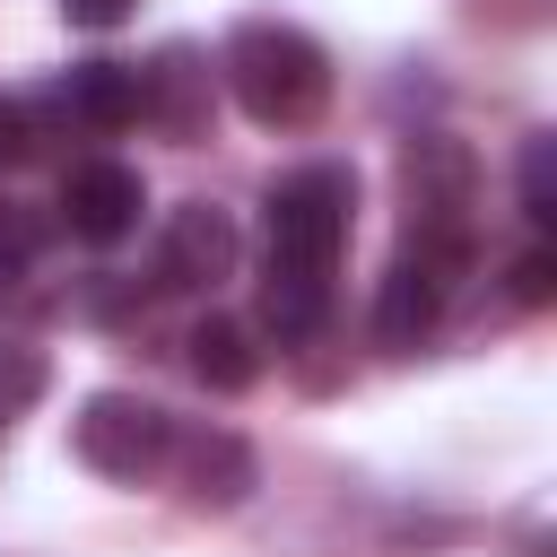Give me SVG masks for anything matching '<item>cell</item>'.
<instances>
[{
  "label": "cell",
  "mask_w": 557,
  "mask_h": 557,
  "mask_svg": "<svg viewBox=\"0 0 557 557\" xmlns=\"http://www.w3.org/2000/svg\"><path fill=\"white\" fill-rule=\"evenodd\" d=\"M139 209H148V183H139V165H122V157L70 165V174H61V200H52V218H61L78 244H122V235L139 226Z\"/></svg>",
  "instance_id": "8992f818"
},
{
  "label": "cell",
  "mask_w": 557,
  "mask_h": 557,
  "mask_svg": "<svg viewBox=\"0 0 557 557\" xmlns=\"http://www.w3.org/2000/svg\"><path fill=\"white\" fill-rule=\"evenodd\" d=\"M70 453H78L96 479L139 487V479H157V470L174 461V418H165L157 400H139V392H87L78 418H70Z\"/></svg>",
  "instance_id": "277c9868"
},
{
  "label": "cell",
  "mask_w": 557,
  "mask_h": 557,
  "mask_svg": "<svg viewBox=\"0 0 557 557\" xmlns=\"http://www.w3.org/2000/svg\"><path fill=\"white\" fill-rule=\"evenodd\" d=\"M522 218H531L540 235L557 226V139H548V131L522 148Z\"/></svg>",
  "instance_id": "4fadbf2b"
},
{
  "label": "cell",
  "mask_w": 557,
  "mask_h": 557,
  "mask_svg": "<svg viewBox=\"0 0 557 557\" xmlns=\"http://www.w3.org/2000/svg\"><path fill=\"white\" fill-rule=\"evenodd\" d=\"M470 261H479V235H400V252L374 287V339L383 348H426L435 322L453 313Z\"/></svg>",
  "instance_id": "3957f363"
},
{
  "label": "cell",
  "mask_w": 557,
  "mask_h": 557,
  "mask_svg": "<svg viewBox=\"0 0 557 557\" xmlns=\"http://www.w3.org/2000/svg\"><path fill=\"white\" fill-rule=\"evenodd\" d=\"M139 113L165 131V139H200L209 131V61L191 44H165L148 70H139Z\"/></svg>",
  "instance_id": "30bf717a"
},
{
  "label": "cell",
  "mask_w": 557,
  "mask_h": 557,
  "mask_svg": "<svg viewBox=\"0 0 557 557\" xmlns=\"http://www.w3.org/2000/svg\"><path fill=\"white\" fill-rule=\"evenodd\" d=\"M44 96H52L61 131L113 139V131H131V122H139V61H70Z\"/></svg>",
  "instance_id": "52a82bcc"
},
{
  "label": "cell",
  "mask_w": 557,
  "mask_h": 557,
  "mask_svg": "<svg viewBox=\"0 0 557 557\" xmlns=\"http://www.w3.org/2000/svg\"><path fill=\"white\" fill-rule=\"evenodd\" d=\"M44 392H52V357L35 339H0V426H17Z\"/></svg>",
  "instance_id": "7c38bea8"
},
{
  "label": "cell",
  "mask_w": 557,
  "mask_h": 557,
  "mask_svg": "<svg viewBox=\"0 0 557 557\" xmlns=\"http://www.w3.org/2000/svg\"><path fill=\"white\" fill-rule=\"evenodd\" d=\"M400 209L409 235H479V157L444 131L400 148Z\"/></svg>",
  "instance_id": "5b68a950"
},
{
  "label": "cell",
  "mask_w": 557,
  "mask_h": 557,
  "mask_svg": "<svg viewBox=\"0 0 557 557\" xmlns=\"http://www.w3.org/2000/svg\"><path fill=\"white\" fill-rule=\"evenodd\" d=\"M235 270V218L209 200H183L157 244V287H218Z\"/></svg>",
  "instance_id": "ba28073f"
},
{
  "label": "cell",
  "mask_w": 557,
  "mask_h": 557,
  "mask_svg": "<svg viewBox=\"0 0 557 557\" xmlns=\"http://www.w3.org/2000/svg\"><path fill=\"white\" fill-rule=\"evenodd\" d=\"M357 218V174L348 165H296L270 183L261 200V322L278 331V348H305L331 322V270Z\"/></svg>",
  "instance_id": "6da1fadb"
},
{
  "label": "cell",
  "mask_w": 557,
  "mask_h": 557,
  "mask_svg": "<svg viewBox=\"0 0 557 557\" xmlns=\"http://www.w3.org/2000/svg\"><path fill=\"white\" fill-rule=\"evenodd\" d=\"M183 348H191V374H200L209 392H252V383H261V339H252V322H235V313H200Z\"/></svg>",
  "instance_id": "8fae6325"
},
{
  "label": "cell",
  "mask_w": 557,
  "mask_h": 557,
  "mask_svg": "<svg viewBox=\"0 0 557 557\" xmlns=\"http://www.w3.org/2000/svg\"><path fill=\"white\" fill-rule=\"evenodd\" d=\"M548 296H557V252L531 244V252L513 261V305H548Z\"/></svg>",
  "instance_id": "5bb4252c"
},
{
  "label": "cell",
  "mask_w": 557,
  "mask_h": 557,
  "mask_svg": "<svg viewBox=\"0 0 557 557\" xmlns=\"http://www.w3.org/2000/svg\"><path fill=\"white\" fill-rule=\"evenodd\" d=\"M61 17H70V26H87V35H104V26H122V17H131V0H61Z\"/></svg>",
  "instance_id": "9a60e30c"
},
{
  "label": "cell",
  "mask_w": 557,
  "mask_h": 557,
  "mask_svg": "<svg viewBox=\"0 0 557 557\" xmlns=\"http://www.w3.org/2000/svg\"><path fill=\"white\" fill-rule=\"evenodd\" d=\"M17 270H26V252H9V244H0V305L17 296Z\"/></svg>",
  "instance_id": "2e32d148"
},
{
  "label": "cell",
  "mask_w": 557,
  "mask_h": 557,
  "mask_svg": "<svg viewBox=\"0 0 557 557\" xmlns=\"http://www.w3.org/2000/svg\"><path fill=\"white\" fill-rule=\"evenodd\" d=\"M226 96L261 122V131H305L322 104H331V52L287 26V17H244L226 35V61H218Z\"/></svg>",
  "instance_id": "7a4b0ae2"
},
{
  "label": "cell",
  "mask_w": 557,
  "mask_h": 557,
  "mask_svg": "<svg viewBox=\"0 0 557 557\" xmlns=\"http://www.w3.org/2000/svg\"><path fill=\"white\" fill-rule=\"evenodd\" d=\"M174 461H183V496H191L200 513H235V505L261 487V461H252V444H244V435H226V426H200V435H183V444H174Z\"/></svg>",
  "instance_id": "9c48e42d"
}]
</instances>
